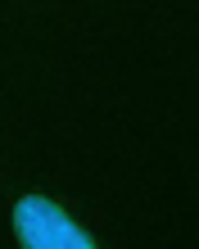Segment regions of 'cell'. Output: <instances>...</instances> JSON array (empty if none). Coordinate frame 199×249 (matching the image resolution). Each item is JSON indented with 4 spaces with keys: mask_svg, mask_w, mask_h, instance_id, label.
<instances>
[{
    "mask_svg": "<svg viewBox=\"0 0 199 249\" xmlns=\"http://www.w3.org/2000/svg\"><path fill=\"white\" fill-rule=\"evenodd\" d=\"M14 222H18V236H23L27 249H95L73 222H68L64 209H54V204L41 199V195H27L18 204V213H14Z\"/></svg>",
    "mask_w": 199,
    "mask_h": 249,
    "instance_id": "cell-1",
    "label": "cell"
}]
</instances>
